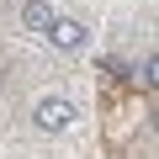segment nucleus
I'll return each mask as SVG.
<instances>
[{
  "mask_svg": "<svg viewBox=\"0 0 159 159\" xmlns=\"http://www.w3.org/2000/svg\"><path fill=\"white\" fill-rule=\"evenodd\" d=\"M74 122H80V106L69 96H37L32 101V127L37 133H69Z\"/></svg>",
  "mask_w": 159,
  "mask_h": 159,
  "instance_id": "1",
  "label": "nucleus"
},
{
  "mask_svg": "<svg viewBox=\"0 0 159 159\" xmlns=\"http://www.w3.org/2000/svg\"><path fill=\"white\" fill-rule=\"evenodd\" d=\"M43 43H48L53 53H85V48H90V27L80 21V16H64V11H53V21H48Z\"/></svg>",
  "mask_w": 159,
  "mask_h": 159,
  "instance_id": "2",
  "label": "nucleus"
},
{
  "mask_svg": "<svg viewBox=\"0 0 159 159\" xmlns=\"http://www.w3.org/2000/svg\"><path fill=\"white\" fill-rule=\"evenodd\" d=\"M48 21H53V6H48V0H27V6H21V27H27L32 37H43Z\"/></svg>",
  "mask_w": 159,
  "mask_h": 159,
  "instance_id": "3",
  "label": "nucleus"
}]
</instances>
